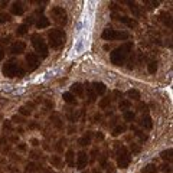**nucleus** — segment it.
<instances>
[{
  "mask_svg": "<svg viewBox=\"0 0 173 173\" xmlns=\"http://www.w3.org/2000/svg\"><path fill=\"white\" fill-rule=\"evenodd\" d=\"M131 49H133V43H131V42H127V43H124L123 46L114 49V51L111 52V55H110L111 62H113L114 65H123V64L125 62V59H127V56H128V53H130Z\"/></svg>",
  "mask_w": 173,
  "mask_h": 173,
  "instance_id": "1",
  "label": "nucleus"
},
{
  "mask_svg": "<svg viewBox=\"0 0 173 173\" xmlns=\"http://www.w3.org/2000/svg\"><path fill=\"white\" fill-rule=\"evenodd\" d=\"M48 40L52 49H59L65 43V33L61 29H52L48 33Z\"/></svg>",
  "mask_w": 173,
  "mask_h": 173,
  "instance_id": "2",
  "label": "nucleus"
},
{
  "mask_svg": "<svg viewBox=\"0 0 173 173\" xmlns=\"http://www.w3.org/2000/svg\"><path fill=\"white\" fill-rule=\"evenodd\" d=\"M101 36L104 40H125V39H128V32H121L113 28H105Z\"/></svg>",
  "mask_w": 173,
  "mask_h": 173,
  "instance_id": "3",
  "label": "nucleus"
},
{
  "mask_svg": "<svg viewBox=\"0 0 173 173\" xmlns=\"http://www.w3.org/2000/svg\"><path fill=\"white\" fill-rule=\"evenodd\" d=\"M32 45H33L35 51H36V55H40V58H46L48 56V53H49L48 45H46V42L39 35H33L32 36Z\"/></svg>",
  "mask_w": 173,
  "mask_h": 173,
  "instance_id": "4",
  "label": "nucleus"
},
{
  "mask_svg": "<svg viewBox=\"0 0 173 173\" xmlns=\"http://www.w3.org/2000/svg\"><path fill=\"white\" fill-rule=\"evenodd\" d=\"M51 16H52V19L58 23V25H67V22H68V15H67L65 9L61 7V6H55V7H52L51 9Z\"/></svg>",
  "mask_w": 173,
  "mask_h": 173,
  "instance_id": "5",
  "label": "nucleus"
},
{
  "mask_svg": "<svg viewBox=\"0 0 173 173\" xmlns=\"http://www.w3.org/2000/svg\"><path fill=\"white\" fill-rule=\"evenodd\" d=\"M130 162H131V156H130L128 149H127V147H121L120 152H118V157H117V164H118V167H121V169L128 167Z\"/></svg>",
  "mask_w": 173,
  "mask_h": 173,
  "instance_id": "6",
  "label": "nucleus"
},
{
  "mask_svg": "<svg viewBox=\"0 0 173 173\" xmlns=\"http://www.w3.org/2000/svg\"><path fill=\"white\" fill-rule=\"evenodd\" d=\"M19 68H20V67L17 65V62H15V61H7V62L3 65V74H4V77L13 78V77L17 75Z\"/></svg>",
  "mask_w": 173,
  "mask_h": 173,
  "instance_id": "7",
  "label": "nucleus"
},
{
  "mask_svg": "<svg viewBox=\"0 0 173 173\" xmlns=\"http://www.w3.org/2000/svg\"><path fill=\"white\" fill-rule=\"evenodd\" d=\"M26 65H28V69L29 71H35V69L39 67V58H38V55L33 53V52H29V53H26Z\"/></svg>",
  "mask_w": 173,
  "mask_h": 173,
  "instance_id": "8",
  "label": "nucleus"
},
{
  "mask_svg": "<svg viewBox=\"0 0 173 173\" xmlns=\"http://www.w3.org/2000/svg\"><path fill=\"white\" fill-rule=\"evenodd\" d=\"M88 162H89L88 155L85 152H79L78 156H77V169L78 170H84L86 167V164H88Z\"/></svg>",
  "mask_w": 173,
  "mask_h": 173,
  "instance_id": "9",
  "label": "nucleus"
},
{
  "mask_svg": "<svg viewBox=\"0 0 173 173\" xmlns=\"http://www.w3.org/2000/svg\"><path fill=\"white\" fill-rule=\"evenodd\" d=\"M25 51H26V43L22 42V40H16L10 46V53H13V55H20V53H23Z\"/></svg>",
  "mask_w": 173,
  "mask_h": 173,
  "instance_id": "10",
  "label": "nucleus"
},
{
  "mask_svg": "<svg viewBox=\"0 0 173 173\" xmlns=\"http://www.w3.org/2000/svg\"><path fill=\"white\" fill-rule=\"evenodd\" d=\"M85 38L84 36H79L75 42V46H74V52L75 53H82L84 52V48H85Z\"/></svg>",
  "mask_w": 173,
  "mask_h": 173,
  "instance_id": "11",
  "label": "nucleus"
},
{
  "mask_svg": "<svg viewBox=\"0 0 173 173\" xmlns=\"http://www.w3.org/2000/svg\"><path fill=\"white\" fill-rule=\"evenodd\" d=\"M36 28L38 29H46L49 25H51V20H49V17H46V16H40L38 20H36Z\"/></svg>",
  "mask_w": 173,
  "mask_h": 173,
  "instance_id": "12",
  "label": "nucleus"
},
{
  "mask_svg": "<svg viewBox=\"0 0 173 173\" xmlns=\"http://www.w3.org/2000/svg\"><path fill=\"white\" fill-rule=\"evenodd\" d=\"M10 9H12V13H13V15H17V16H22V15L25 13V7H23V4H22L20 1H15V3L10 6Z\"/></svg>",
  "mask_w": 173,
  "mask_h": 173,
  "instance_id": "13",
  "label": "nucleus"
},
{
  "mask_svg": "<svg viewBox=\"0 0 173 173\" xmlns=\"http://www.w3.org/2000/svg\"><path fill=\"white\" fill-rule=\"evenodd\" d=\"M71 94L81 97V95L84 94V86H82V84H79V82H74V84L71 85Z\"/></svg>",
  "mask_w": 173,
  "mask_h": 173,
  "instance_id": "14",
  "label": "nucleus"
},
{
  "mask_svg": "<svg viewBox=\"0 0 173 173\" xmlns=\"http://www.w3.org/2000/svg\"><path fill=\"white\" fill-rule=\"evenodd\" d=\"M92 89H94V92L97 94V95H104L105 94V91H107V86L104 82H94L92 84Z\"/></svg>",
  "mask_w": 173,
  "mask_h": 173,
  "instance_id": "15",
  "label": "nucleus"
},
{
  "mask_svg": "<svg viewBox=\"0 0 173 173\" xmlns=\"http://www.w3.org/2000/svg\"><path fill=\"white\" fill-rule=\"evenodd\" d=\"M65 162L68 163L69 167H74L75 166V153H74L72 149L67 150V153H65Z\"/></svg>",
  "mask_w": 173,
  "mask_h": 173,
  "instance_id": "16",
  "label": "nucleus"
},
{
  "mask_svg": "<svg viewBox=\"0 0 173 173\" xmlns=\"http://www.w3.org/2000/svg\"><path fill=\"white\" fill-rule=\"evenodd\" d=\"M118 20H120L121 23H124V25H127L128 28H136L137 26V20H134L133 17H127V16H120L117 17Z\"/></svg>",
  "mask_w": 173,
  "mask_h": 173,
  "instance_id": "17",
  "label": "nucleus"
},
{
  "mask_svg": "<svg viewBox=\"0 0 173 173\" xmlns=\"http://www.w3.org/2000/svg\"><path fill=\"white\" fill-rule=\"evenodd\" d=\"M140 125L144 127L146 130H152L153 128V121H152V118L149 116H143L141 120H140Z\"/></svg>",
  "mask_w": 173,
  "mask_h": 173,
  "instance_id": "18",
  "label": "nucleus"
},
{
  "mask_svg": "<svg viewBox=\"0 0 173 173\" xmlns=\"http://www.w3.org/2000/svg\"><path fill=\"white\" fill-rule=\"evenodd\" d=\"M85 88H86V94H88V101H89V103H94L95 98H97V94L94 92L92 86L89 85V84H85Z\"/></svg>",
  "mask_w": 173,
  "mask_h": 173,
  "instance_id": "19",
  "label": "nucleus"
},
{
  "mask_svg": "<svg viewBox=\"0 0 173 173\" xmlns=\"http://www.w3.org/2000/svg\"><path fill=\"white\" fill-rule=\"evenodd\" d=\"M62 98H64V101H65L67 104H77L75 95L71 94V92H64V94H62Z\"/></svg>",
  "mask_w": 173,
  "mask_h": 173,
  "instance_id": "20",
  "label": "nucleus"
},
{
  "mask_svg": "<svg viewBox=\"0 0 173 173\" xmlns=\"http://www.w3.org/2000/svg\"><path fill=\"white\" fill-rule=\"evenodd\" d=\"M78 143H79V146H82V147L89 146V143H91V133H86L85 136H82V137L78 140Z\"/></svg>",
  "mask_w": 173,
  "mask_h": 173,
  "instance_id": "21",
  "label": "nucleus"
},
{
  "mask_svg": "<svg viewBox=\"0 0 173 173\" xmlns=\"http://www.w3.org/2000/svg\"><path fill=\"white\" fill-rule=\"evenodd\" d=\"M28 32H29V26H28V25L23 23V25H19V26H17V29H16L17 36H23V35H26Z\"/></svg>",
  "mask_w": 173,
  "mask_h": 173,
  "instance_id": "22",
  "label": "nucleus"
},
{
  "mask_svg": "<svg viewBox=\"0 0 173 173\" xmlns=\"http://www.w3.org/2000/svg\"><path fill=\"white\" fill-rule=\"evenodd\" d=\"M123 118L130 123V121H134V118H136V114H134L131 110H125V111L123 113Z\"/></svg>",
  "mask_w": 173,
  "mask_h": 173,
  "instance_id": "23",
  "label": "nucleus"
},
{
  "mask_svg": "<svg viewBox=\"0 0 173 173\" xmlns=\"http://www.w3.org/2000/svg\"><path fill=\"white\" fill-rule=\"evenodd\" d=\"M127 95H128V98H133L136 101H138L141 98V95H140V92H138L137 89H128L127 91Z\"/></svg>",
  "mask_w": 173,
  "mask_h": 173,
  "instance_id": "24",
  "label": "nucleus"
},
{
  "mask_svg": "<svg viewBox=\"0 0 173 173\" xmlns=\"http://www.w3.org/2000/svg\"><path fill=\"white\" fill-rule=\"evenodd\" d=\"M125 130H127V127H125L124 124H123V125L120 124V125H117V127H116V128L113 130V133H111V134H113L114 137H117V136H120V134H123V133H124Z\"/></svg>",
  "mask_w": 173,
  "mask_h": 173,
  "instance_id": "25",
  "label": "nucleus"
},
{
  "mask_svg": "<svg viewBox=\"0 0 173 173\" xmlns=\"http://www.w3.org/2000/svg\"><path fill=\"white\" fill-rule=\"evenodd\" d=\"M127 4L130 6V10H131V12L134 13V16H136V17L140 16V10H138V6L136 4V3H134V1H127Z\"/></svg>",
  "mask_w": 173,
  "mask_h": 173,
  "instance_id": "26",
  "label": "nucleus"
},
{
  "mask_svg": "<svg viewBox=\"0 0 173 173\" xmlns=\"http://www.w3.org/2000/svg\"><path fill=\"white\" fill-rule=\"evenodd\" d=\"M141 173H157V166L156 164H147L143 170H141Z\"/></svg>",
  "mask_w": 173,
  "mask_h": 173,
  "instance_id": "27",
  "label": "nucleus"
},
{
  "mask_svg": "<svg viewBox=\"0 0 173 173\" xmlns=\"http://www.w3.org/2000/svg\"><path fill=\"white\" fill-rule=\"evenodd\" d=\"M51 163L55 166V167H61V166H62V159H61L59 156H52Z\"/></svg>",
  "mask_w": 173,
  "mask_h": 173,
  "instance_id": "28",
  "label": "nucleus"
},
{
  "mask_svg": "<svg viewBox=\"0 0 173 173\" xmlns=\"http://www.w3.org/2000/svg\"><path fill=\"white\" fill-rule=\"evenodd\" d=\"M147 71H149L150 74H156V72H157V62H156V61H150V62L147 64Z\"/></svg>",
  "mask_w": 173,
  "mask_h": 173,
  "instance_id": "29",
  "label": "nucleus"
},
{
  "mask_svg": "<svg viewBox=\"0 0 173 173\" xmlns=\"http://www.w3.org/2000/svg\"><path fill=\"white\" fill-rule=\"evenodd\" d=\"M160 157H162L163 160H167V162H170V160H172V149L162 152V153H160Z\"/></svg>",
  "mask_w": 173,
  "mask_h": 173,
  "instance_id": "30",
  "label": "nucleus"
},
{
  "mask_svg": "<svg viewBox=\"0 0 173 173\" xmlns=\"http://www.w3.org/2000/svg\"><path fill=\"white\" fill-rule=\"evenodd\" d=\"M160 16H162V20L164 22L166 26H172V17H170L169 13H162Z\"/></svg>",
  "mask_w": 173,
  "mask_h": 173,
  "instance_id": "31",
  "label": "nucleus"
},
{
  "mask_svg": "<svg viewBox=\"0 0 173 173\" xmlns=\"http://www.w3.org/2000/svg\"><path fill=\"white\" fill-rule=\"evenodd\" d=\"M130 107H131V101H130V100H123V101H120V108L121 110L125 111V110H128Z\"/></svg>",
  "mask_w": 173,
  "mask_h": 173,
  "instance_id": "32",
  "label": "nucleus"
},
{
  "mask_svg": "<svg viewBox=\"0 0 173 173\" xmlns=\"http://www.w3.org/2000/svg\"><path fill=\"white\" fill-rule=\"evenodd\" d=\"M110 103H111V98H110V97H104L103 100L100 101V107H101V108H107V107L110 105Z\"/></svg>",
  "mask_w": 173,
  "mask_h": 173,
  "instance_id": "33",
  "label": "nucleus"
},
{
  "mask_svg": "<svg viewBox=\"0 0 173 173\" xmlns=\"http://www.w3.org/2000/svg\"><path fill=\"white\" fill-rule=\"evenodd\" d=\"M12 20V17L10 15H7V13H0V23H6V22H10Z\"/></svg>",
  "mask_w": 173,
  "mask_h": 173,
  "instance_id": "34",
  "label": "nucleus"
},
{
  "mask_svg": "<svg viewBox=\"0 0 173 173\" xmlns=\"http://www.w3.org/2000/svg\"><path fill=\"white\" fill-rule=\"evenodd\" d=\"M38 166L35 164V163H29L28 166H26V172H30V173H33V172H36L38 169H36Z\"/></svg>",
  "mask_w": 173,
  "mask_h": 173,
  "instance_id": "35",
  "label": "nucleus"
},
{
  "mask_svg": "<svg viewBox=\"0 0 173 173\" xmlns=\"http://www.w3.org/2000/svg\"><path fill=\"white\" fill-rule=\"evenodd\" d=\"M19 113H20L22 116H26V117L30 116V110H28L26 107H20V108H19Z\"/></svg>",
  "mask_w": 173,
  "mask_h": 173,
  "instance_id": "36",
  "label": "nucleus"
},
{
  "mask_svg": "<svg viewBox=\"0 0 173 173\" xmlns=\"http://www.w3.org/2000/svg\"><path fill=\"white\" fill-rule=\"evenodd\" d=\"M53 123H55V125L58 127V128H62V123H61V118L58 117V116H53Z\"/></svg>",
  "mask_w": 173,
  "mask_h": 173,
  "instance_id": "37",
  "label": "nucleus"
},
{
  "mask_svg": "<svg viewBox=\"0 0 173 173\" xmlns=\"http://www.w3.org/2000/svg\"><path fill=\"white\" fill-rule=\"evenodd\" d=\"M134 131H136V136L141 138V141H146V140H147V136L143 134V131H140V130H134Z\"/></svg>",
  "mask_w": 173,
  "mask_h": 173,
  "instance_id": "38",
  "label": "nucleus"
},
{
  "mask_svg": "<svg viewBox=\"0 0 173 173\" xmlns=\"http://www.w3.org/2000/svg\"><path fill=\"white\" fill-rule=\"evenodd\" d=\"M3 127H4V130H9V131H12V123L9 120H6L3 123Z\"/></svg>",
  "mask_w": 173,
  "mask_h": 173,
  "instance_id": "39",
  "label": "nucleus"
},
{
  "mask_svg": "<svg viewBox=\"0 0 173 173\" xmlns=\"http://www.w3.org/2000/svg\"><path fill=\"white\" fill-rule=\"evenodd\" d=\"M62 144L65 146V140H59L58 141V146H56V150L58 152H62Z\"/></svg>",
  "mask_w": 173,
  "mask_h": 173,
  "instance_id": "40",
  "label": "nucleus"
},
{
  "mask_svg": "<svg viewBox=\"0 0 173 173\" xmlns=\"http://www.w3.org/2000/svg\"><path fill=\"white\" fill-rule=\"evenodd\" d=\"M9 40H10V36H6V38H1V39H0V45H4V43L7 45V43H9Z\"/></svg>",
  "mask_w": 173,
  "mask_h": 173,
  "instance_id": "41",
  "label": "nucleus"
},
{
  "mask_svg": "<svg viewBox=\"0 0 173 173\" xmlns=\"http://www.w3.org/2000/svg\"><path fill=\"white\" fill-rule=\"evenodd\" d=\"M130 149H131V152H133V153H140V147H138V146H136V144H131V147H130Z\"/></svg>",
  "mask_w": 173,
  "mask_h": 173,
  "instance_id": "42",
  "label": "nucleus"
},
{
  "mask_svg": "<svg viewBox=\"0 0 173 173\" xmlns=\"http://www.w3.org/2000/svg\"><path fill=\"white\" fill-rule=\"evenodd\" d=\"M107 173H116L114 166H111V164H107Z\"/></svg>",
  "mask_w": 173,
  "mask_h": 173,
  "instance_id": "43",
  "label": "nucleus"
},
{
  "mask_svg": "<svg viewBox=\"0 0 173 173\" xmlns=\"http://www.w3.org/2000/svg\"><path fill=\"white\" fill-rule=\"evenodd\" d=\"M100 164H101V166H104V167H107V157H105V156H103V157H101Z\"/></svg>",
  "mask_w": 173,
  "mask_h": 173,
  "instance_id": "44",
  "label": "nucleus"
},
{
  "mask_svg": "<svg viewBox=\"0 0 173 173\" xmlns=\"http://www.w3.org/2000/svg\"><path fill=\"white\" fill-rule=\"evenodd\" d=\"M95 138H97V140H100V141H103V140H104V134H103V133H100V131H98V133L95 134Z\"/></svg>",
  "mask_w": 173,
  "mask_h": 173,
  "instance_id": "45",
  "label": "nucleus"
},
{
  "mask_svg": "<svg viewBox=\"0 0 173 173\" xmlns=\"http://www.w3.org/2000/svg\"><path fill=\"white\" fill-rule=\"evenodd\" d=\"M13 121H15V123H19V124H22V123H23V118H22V117H17V116H15V117H13Z\"/></svg>",
  "mask_w": 173,
  "mask_h": 173,
  "instance_id": "46",
  "label": "nucleus"
},
{
  "mask_svg": "<svg viewBox=\"0 0 173 173\" xmlns=\"http://www.w3.org/2000/svg\"><path fill=\"white\" fill-rule=\"evenodd\" d=\"M138 108H140V111H143V113H144V111H147V105H146V104H140V105H138Z\"/></svg>",
  "mask_w": 173,
  "mask_h": 173,
  "instance_id": "47",
  "label": "nucleus"
},
{
  "mask_svg": "<svg viewBox=\"0 0 173 173\" xmlns=\"http://www.w3.org/2000/svg\"><path fill=\"white\" fill-rule=\"evenodd\" d=\"M170 170H172V169H170V166H169V164H164V166H163V172L170 173Z\"/></svg>",
  "mask_w": 173,
  "mask_h": 173,
  "instance_id": "48",
  "label": "nucleus"
},
{
  "mask_svg": "<svg viewBox=\"0 0 173 173\" xmlns=\"http://www.w3.org/2000/svg\"><path fill=\"white\" fill-rule=\"evenodd\" d=\"M32 144H33L35 147H38L40 143H39V140H38V138H32Z\"/></svg>",
  "mask_w": 173,
  "mask_h": 173,
  "instance_id": "49",
  "label": "nucleus"
},
{
  "mask_svg": "<svg viewBox=\"0 0 173 173\" xmlns=\"http://www.w3.org/2000/svg\"><path fill=\"white\" fill-rule=\"evenodd\" d=\"M19 150H20V152H25V150H26V146H25L23 143H22V144H19Z\"/></svg>",
  "mask_w": 173,
  "mask_h": 173,
  "instance_id": "50",
  "label": "nucleus"
},
{
  "mask_svg": "<svg viewBox=\"0 0 173 173\" xmlns=\"http://www.w3.org/2000/svg\"><path fill=\"white\" fill-rule=\"evenodd\" d=\"M3 58H4V49H3V48H0V61H1Z\"/></svg>",
  "mask_w": 173,
  "mask_h": 173,
  "instance_id": "51",
  "label": "nucleus"
},
{
  "mask_svg": "<svg viewBox=\"0 0 173 173\" xmlns=\"http://www.w3.org/2000/svg\"><path fill=\"white\" fill-rule=\"evenodd\" d=\"M30 157H32V159H38L39 156H38V153H36V152H32V153H30Z\"/></svg>",
  "mask_w": 173,
  "mask_h": 173,
  "instance_id": "52",
  "label": "nucleus"
},
{
  "mask_svg": "<svg viewBox=\"0 0 173 173\" xmlns=\"http://www.w3.org/2000/svg\"><path fill=\"white\" fill-rule=\"evenodd\" d=\"M114 95H116V97H121V92L120 91H114Z\"/></svg>",
  "mask_w": 173,
  "mask_h": 173,
  "instance_id": "53",
  "label": "nucleus"
},
{
  "mask_svg": "<svg viewBox=\"0 0 173 173\" xmlns=\"http://www.w3.org/2000/svg\"><path fill=\"white\" fill-rule=\"evenodd\" d=\"M91 173H103V172H100L98 169H92V172H91Z\"/></svg>",
  "mask_w": 173,
  "mask_h": 173,
  "instance_id": "54",
  "label": "nucleus"
},
{
  "mask_svg": "<svg viewBox=\"0 0 173 173\" xmlns=\"http://www.w3.org/2000/svg\"><path fill=\"white\" fill-rule=\"evenodd\" d=\"M10 140H12V141H15V143H16V141H17V137H16V136H13V137L10 138Z\"/></svg>",
  "mask_w": 173,
  "mask_h": 173,
  "instance_id": "55",
  "label": "nucleus"
},
{
  "mask_svg": "<svg viewBox=\"0 0 173 173\" xmlns=\"http://www.w3.org/2000/svg\"><path fill=\"white\" fill-rule=\"evenodd\" d=\"M46 173H52V172H46Z\"/></svg>",
  "mask_w": 173,
  "mask_h": 173,
  "instance_id": "56",
  "label": "nucleus"
},
{
  "mask_svg": "<svg viewBox=\"0 0 173 173\" xmlns=\"http://www.w3.org/2000/svg\"><path fill=\"white\" fill-rule=\"evenodd\" d=\"M84 173H88V172H84Z\"/></svg>",
  "mask_w": 173,
  "mask_h": 173,
  "instance_id": "57",
  "label": "nucleus"
}]
</instances>
